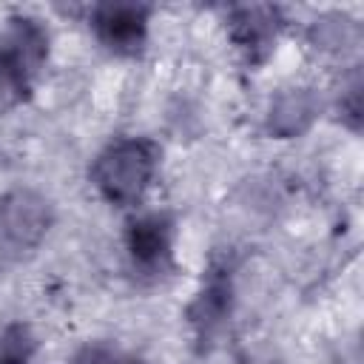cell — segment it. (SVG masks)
I'll use <instances>...</instances> for the list:
<instances>
[{
    "mask_svg": "<svg viewBox=\"0 0 364 364\" xmlns=\"http://www.w3.org/2000/svg\"><path fill=\"white\" fill-rule=\"evenodd\" d=\"M156 173V148L148 139H117L100 151L91 165V182L114 205H134L151 188Z\"/></svg>",
    "mask_w": 364,
    "mask_h": 364,
    "instance_id": "6da1fadb",
    "label": "cell"
},
{
    "mask_svg": "<svg viewBox=\"0 0 364 364\" xmlns=\"http://www.w3.org/2000/svg\"><path fill=\"white\" fill-rule=\"evenodd\" d=\"M48 225L51 208L40 193L17 188L0 196V242L6 247L28 250L40 245V239L48 233Z\"/></svg>",
    "mask_w": 364,
    "mask_h": 364,
    "instance_id": "7a4b0ae2",
    "label": "cell"
},
{
    "mask_svg": "<svg viewBox=\"0 0 364 364\" xmlns=\"http://www.w3.org/2000/svg\"><path fill=\"white\" fill-rule=\"evenodd\" d=\"M91 26L97 37L119 54H134L145 43V28H148V9L134 6V3H105L97 6L91 14Z\"/></svg>",
    "mask_w": 364,
    "mask_h": 364,
    "instance_id": "3957f363",
    "label": "cell"
},
{
    "mask_svg": "<svg viewBox=\"0 0 364 364\" xmlns=\"http://www.w3.org/2000/svg\"><path fill=\"white\" fill-rule=\"evenodd\" d=\"M125 242H128L131 259L139 267L156 270L171 256V222L165 216H159V213L139 216V219H134L128 225Z\"/></svg>",
    "mask_w": 364,
    "mask_h": 364,
    "instance_id": "277c9868",
    "label": "cell"
},
{
    "mask_svg": "<svg viewBox=\"0 0 364 364\" xmlns=\"http://www.w3.org/2000/svg\"><path fill=\"white\" fill-rule=\"evenodd\" d=\"M228 26H230L236 46L242 51H247L250 57H262L279 31L276 9H270V6H239L230 11Z\"/></svg>",
    "mask_w": 364,
    "mask_h": 364,
    "instance_id": "5b68a950",
    "label": "cell"
},
{
    "mask_svg": "<svg viewBox=\"0 0 364 364\" xmlns=\"http://www.w3.org/2000/svg\"><path fill=\"white\" fill-rule=\"evenodd\" d=\"M0 51H6L11 60H17L28 74H37V68L43 65L46 51H48V34L31 17H11L9 28L0 37Z\"/></svg>",
    "mask_w": 364,
    "mask_h": 364,
    "instance_id": "8992f818",
    "label": "cell"
},
{
    "mask_svg": "<svg viewBox=\"0 0 364 364\" xmlns=\"http://www.w3.org/2000/svg\"><path fill=\"white\" fill-rule=\"evenodd\" d=\"M316 117V97L307 88H284L267 114V128L276 136H296L301 134Z\"/></svg>",
    "mask_w": 364,
    "mask_h": 364,
    "instance_id": "52a82bcc",
    "label": "cell"
},
{
    "mask_svg": "<svg viewBox=\"0 0 364 364\" xmlns=\"http://www.w3.org/2000/svg\"><path fill=\"white\" fill-rule=\"evenodd\" d=\"M230 310V282L222 276V270H216L208 282L205 290L199 293V299L191 307V318L199 327L202 336H210L228 316Z\"/></svg>",
    "mask_w": 364,
    "mask_h": 364,
    "instance_id": "ba28073f",
    "label": "cell"
},
{
    "mask_svg": "<svg viewBox=\"0 0 364 364\" xmlns=\"http://www.w3.org/2000/svg\"><path fill=\"white\" fill-rule=\"evenodd\" d=\"M31 77L34 74H28L17 60H11L6 51H0V114L26 100V94L31 88Z\"/></svg>",
    "mask_w": 364,
    "mask_h": 364,
    "instance_id": "9c48e42d",
    "label": "cell"
},
{
    "mask_svg": "<svg viewBox=\"0 0 364 364\" xmlns=\"http://www.w3.org/2000/svg\"><path fill=\"white\" fill-rule=\"evenodd\" d=\"M74 364H134V361H128L122 353H117V350H111V347L88 344V347H82V350L77 353Z\"/></svg>",
    "mask_w": 364,
    "mask_h": 364,
    "instance_id": "30bf717a",
    "label": "cell"
},
{
    "mask_svg": "<svg viewBox=\"0 0 364 364\" xmlns=\"http://www.w3.org/2000/svg\"><path fill=\"white\" fill-rule=\"evenodd\" d=\"M0 364H28V361H0Z\"/></svg>",
    "mask_w": 364,
    "mask_h": 364,
    "instance_id": "8fae6325",
    "label": "cell"
}]
</instances>
